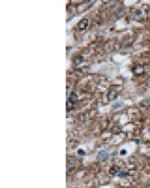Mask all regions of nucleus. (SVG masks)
I'll use <instances>...</instances> for the list:
<instances>
[{"label": "nucleus", "mask_w": 150, "mask_h": 188, "mask_svg": "<svg viewBox=\"0 0 150 188\" xmlns=\"http://www.w3.org/2000/svg\"><path fill=\"white\" fill-rule=\"evenodd\" d=\"M79 153H80V154H84V151H82V150H79Z\"/></svg>", "instance_id": "nucleus-14"}, {"label": "nucleus", "mask_w": 150, "mask_h": 188, "mask_svg": "<svg viewBox=\"0 0 150 188\" xmlns=\"http://www.w3.org/2000/svg\"><path fill=\"white\" fill-rule=\"evenodd\" d=\"M128 175V173L126 172V171H119L118 173H117V176H119V177H125V176H127Z\"/></svg>", "instance_id": "nucleus-10"}, {"label": "nucleus", "mask_w": 150, "mask_h": 188, "mask_svg": "<svg viewBox=\"0 0 150 188\" xmlns=\"http://www.w3.org/2000/svg\"><path fill=\"white\" fill-rule=\"evenodd\" d=\"M66 105H67V109H71L72 108V102L71 101H68Z\"/></svg>", "instance_id": "nucleus-12"}, {"label": "nucleus", "mask_w": 150, "mask_h": 188, "mask_svg": "<svg viewBox=\"0 0 150 188\" xmlns=\"http://www.w3.org/2000/svg\"><path fill=\"white\" fill-rule=\"evenodd\" d=\"M88 25H89V20L87 18H84L79 21V23H78L77 26H78V29H79V30H85V29H87Z\"/></svg>", "instance_id": "nucleus-1"}, {"label": "nucleus", "mask_w": 150, "mask_h": 188, "mask_svg": "<svg viewBox=\"0 0 150 188\" xmlns=\"http://www.w3.org/2000/svg\"><path fill=\"white\" fill-rule=\"evenodd\" d=\"M83 60H84V58H83L82 56H77L74 59L75 65H79V64H81V63L83 62Z\"/></svg>", "instance_id": "nucleus-8"}, {"label": "nucleus", "mask_w": 150, "mask_h": 188, "mask_svg": "<svg viewBox=\"0 0 150 188\" xmlns=\"http://www.w3.org/2000/svg\"><path fill=\"white\" fill-rule=\"evenodd\" d=\"M77 98H78V95L76 92H72V93L70 94V96H69V101H71L72 103L75 102L76 100H77Z\"/></svg>", "instance_id": "nucleus-7"}, {"label": "nucleus", "mask_w": 150, "mask_h": 188, "mask_svg": "<svg viewBox=\"0 0 150 188\" xmlns=\"http://www.w3.org/2000/svg\"><path fill=\"white\" fill-rule=\"evenodd\" d=\"M117 96H118V92H117V91H115V90H110V91L108 92V95H107V99H108L109 101H112V100H114V99L117 98Z\"/></svg>", "instance_id": "nucleus-3"}, {"label": "nucleus", "mask_w": 150, "mask_h": 188, "mask_svg": "<svg viewBox=\"0 0 150 188\" xmlns=\"http://www.w3.org/2000/svg\"><path fill=\"white\" fill-rule=\"evenodd\" d=\"M120 106H122V102H119V103H116V104H113L112 108H113V109H118Z\"/></svg>", "instance_id": "nucleus-11"}, {"label": "nucleus", "mask_w": 150, "mask_h": 188, "mask_svg": "<svg viewBox=\"0 0 150 188\" xmlns=\"http://www.w3.org/2000/svg\"><path fill=\"white\" fill-rule=\"evenodd\" d=\"M118 172H119V168H118V167H116V166H113L112 168L110 169V173H111L112 175L113 174H117Z\"/></svg>", "instance_id": "nucleus-9"}, {"label": "nucleus", "mask_w": 150, "mask_h": 188, "mask_svg": "<svg viewBox=\"0 0 150 188\" xmlns=\"http://www.w3.org/2000/svg\"><path fill=\"white\" fill-rule=\"evenodd\" d=\"M133 73L134 74H136V75H139L141 73H143V71H144V69H143V67L142 66H136L135 68H133Z\"/></svg>", "instance_id": "nucleus-5"}, {"label": "nucleus", "mask_w": 150, "mask_h": 188, "mask_svg": "<svg viewBox=\"0 0 150 188\" xmlns=\"http://www.w3.org/2000/svg\"><path fill=\"white\" fill-rule=\"evenodd\" d=\"M121 154H126V151H125V150H122L121 151Z\"/></svg>", "instance_id": "nucleus-13"}, {"label": "nucleus", "mask_w": 150, "mask_h": 188, "mask_svg": "<svg viewBox=\"0 0 150 188\" xmlns=\"http://www.w3.org/2000/svg\"><path fill=\"white\" fill-rule=\"evenodd\" d=\"M140 106H142V107H148V106H150V97H147V98L143 99L140 102Z\"/></svg>", "instance_id": "nucleus-6"}, {"label": "nucleus", "mask_w": 150, "mask_h": 188, "mask_svg": "<svg viewBox=\"0 0 150 188\" xmlns=\"http://www.w3.org/2000/svg\"><path fill=\"white\" fill-rule=\"evenodd\" d=\"M76 160L75 159H69L67 160V170H72L76 167Z\"/></svg>", "instance_id": "nucleus-4"}, {"label": "nucleus", "mask_w": 150, "mask_h": 188, "mask_svg": "<svg viewBox=\"0 0 150 188\" xmlns=\"http://www.w3.org/2000/svg\"><path fill=\"white\" fill-rule=\"evenodd\" d=\"M108 158H109V154L104 150L100 151L98 153V155H97V159L99 160V161H106Z\"/></svg>", "instance_id": "nucleus-2"}]
</instances>
